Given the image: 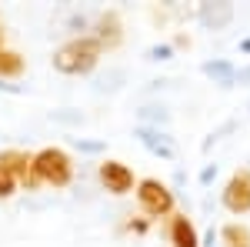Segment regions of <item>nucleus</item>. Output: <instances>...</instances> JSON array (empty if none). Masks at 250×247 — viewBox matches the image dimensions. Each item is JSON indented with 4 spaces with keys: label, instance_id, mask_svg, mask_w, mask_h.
Wrapping results in <instances>:
<instances>
[{
    "label": "nucleus",
    "instance_id": "nucleus-19",
    "mask_svg": "<svg viewBox=\"0 0 250 247\" xmlns=\"http://www.w3.org/2000/svg\"><path fill=\"white\" fill-rule=\"evenodd\" d=\"M173 57V44H154L147 50V60H170Z\"/></svg>",
    "mask_w": 250,
    "mask_h": 247
},
{
    "label": "nucleus",
    "instance_id": "nucleus-2",
    "mask_svg": "<svg viewBox=\"0 0 250 247\" xmlns=\"http://www.w3.org/2000/svg\"><path fill=\"white\" fill-rule=\"evenodd\" d=\"M30 180H34V190L40 184H47V187H70V180H74V160H70V154L60 151V147H40L34 154V160H30Z\"/></svg>",
    "mask_w": 250,
    "mask_h": 247
},
{
    "label": "nucleus",
    "instance_id": "nucleus-5",
    "mask_svg": "<svg viewBox=\"0 0 250 247\" xmlns=\"http://www.w3.org/2000/svg\"><path fill=\"white\" fill-rule=\"evenodd\" d=\"M97 177H100V187L107 190V194H114V197H124V194H130L137 187L134 171L124 160H100Z\"/></svg>",
    "mask_w": 250,
    "mask_h": 247
},
{
    "label": "nucleus",
    "instance_id": "nucleus-20",
    "mask_svg": "<svg viewBox=\"0 0 250 247\" xmlns=\"http://www.w3.org/2000/svg\"><path fill=\"white\" fill-rule=\"evenodd\" d=\"M87 23H90L87 14H70V17H67V30H70L74 37H80V30H87Z\"/></svg>",
    "mask_w": 250,
    "mask_h": 247
},
{
    "label": "nucleus",
    "instance_id": "nucleus-22",
    "mask_svg": "<svg viewBox=\"0 0 250 247\" xmlns=\"http://www.w3.org/2000/svg\"><path fill=\"white\" fill-rule=\"evenodd\" d=\"M213 177H217V164H207V167L200 171V184H210Z\"/></svg>",
    "mask_w": 250,
    "mask_h": 247
},
{
    "label": "nucleus",
    "instance_id": "nucleus-12",
    "mask_svg": "<svg viewBox=\"0 0 250 247\" xmlns=\"http://www.w3.org/2000/svg\"><path fill=\"white\" fill-rule=\"evenodd\" d=\"M217 241H220V247H250V227L240 221H230L217 230Z\"/></svg>",
    "mask_w": 250,
    "mask_h": 247
},
{
    "label": "nucleus",
    "instance_id": "nucleus-11",
    "mask_svg": "<svg viewBox=\"0 0 250 247\" xmlns=\"http://www.w3.org/2000/svg\"><path fill=\"white\" fill-rule=\"evenodd\" d=\"M200 70L210 77L213 84H220V87H233V84H237V64L227 60V57L204 60V67H200Z\"/></svg>",
    "mask_w": 250,
    "mask_h": 247
},
{
    "label": "nucleus",
    "instance_id": "nucleus-3",
    "mask_svg": "<svg viewBox=\"0 0 250 247\" xmlns=\"http://www.w3.org/2000/svg\"><path fill=\"white\" fill-rule=\"evenodd\" d=\"M134 194H137L140 210H144L147 217H170L173 214V190L167 187L164 180H157V177H140Z\"/></svg>",
    "mask_w": 250,
    "mask_h": 247
},
{
    "label": "nucleus",
    "instance_id": "nucleus-27",
    "mask_svg": "<svg viewBox=\"0 0 250 247\" xmlns=\"http://www.w3.org/2000/svg\"><path fill=\"white\" fill-rule=\"evenodd\" d=\"M247 111H250V107H247Z\"/></svg>",
    "mask_w": 250,
    "mask_h": 247
},
{
    "label": "nucleus",
    "instance_id": "nucleus-15",
    "mask_svg": "<svg viewBox=\"0 0 250 247\" xmlns=\"http://www.w3.org/2000/svg\"><path fill=\"white\" fill-rule=\"evenodd\" d=\"M127 80V74L117 67V70H107L104 77H97V84H94V94H114V90H120V84Z\"/></svg>",
    "mask_w": 250,
    "mask_h": 247
},
{
    "label": "nucleus",
    "instance_id": "nucleus-17",
    "mask_svg": "<svg viewBox=\"0 0 250 247\" xmlns=\"http://www.w3.org/2000/svg\"><path fill=\"white\" fill-rule=\"evenodd\" d=\"M20 184H17V177L7 171L3 164H0V201H7V197H14V190H17Z\"/></svg>",
    "mask_w": 250,
    "mask_h": 247
},
{
    "label": "nucleus",
    "instance_id": "nucleus-4",
    "mask_svg": "<svg viewBox=\"0 0 250 247\" xmlns=\"http://www.w3.org/2000/svg\"><path fill=\"white\" fill-rule=\"evenodd\" d=\"M220 204L230 214H250V167H237L220 190Z\"/></svg>",
    "mask_w": 250,
    "mask_h": 247
},
{
    "label": "nucleus",
    "instance_id": "nucleus-10",
    "mask_svg": "<svg viewBox=\"0 0 250 247\" xmlns=\"http://www.w3.org/2000/svg\"><path fill=\"white\" fill-rule=\"evenodd\" d=\"M167 241H170V247H200V234L187 214H170Z\"/></svg>",
    "mask_w": 250,
    "mask_h": 247
},
{
    "label": "nucleus",
    "instance_id": "nucleus-6",
    "mask_svg": "<svg viewBox=\"0 0 250 247\" xmlns=\"http://www.w3.org/2000/svg\"><path fill=\"white\" fill-rule=\"evenodd\" d=\"M90 37L104 47V50H117L120 44H124V20L117 10H104V14H97L94 20V34Z\"/></svg>",
    "mask_w": 250,
    "mask_h": 247
},
{
    "label": "nucleus",
    "instance_id": "nucleus-7",
    "mask_svg": "<svg viewBox=\"0 0 250 247\" xmlns=\"http://www.w3.org/2000/svg\"><path fill=\"white\" fill-rule=\"evenodd\" d=\"M134 137L144 144V151H150L154 157H160V160H173L177 157V147H173L170 134L167 131H157V127H140L137 124L134 127Z\"/></svg>",
    "mask_w": 250,
    "mask_h": 247
},
{
    "label": "nucleus",
    "instance_id": "nucleus-25",
    "mask_svg": "<svg viewBox=\"0 0 250 247\" xmlns=\"http://www.w3.org/2000/svg\"><path fill=\"white\" fill-rule=\"evenodd\" d=\"M240 54H250V37H247V40H240Z\"/></svg>",
    "mask_w": 250,
    "mask_h": 247
},
{
    "label": "nucleus",
    "instance_id": "nucleus-24",
    "mask_svg": "<svg viewBox=\"0 0 250 247\" xmlns=\"http://www.w3.org/2000/svg\"><path fill=\"white\" fill-rule=\"evenodd\" d=\"M237 80H240V84H250V67H244V70H237Z\"/></svg>",
    "mask_w": 250,
    "mask_h": 247
},
{
    "label": "nucleus",
    "instance_id": "nucleus-18",
    "mask_svg": "<svg viewBox=\"0 0 250 247\" xmlns=\"http://www.w3.org/2000/svg\"><path fill=\"white\" fill-rule=\"evenodd\" d=\"M74 147H77L80 154H100L107 147V140H80V137H74Z\"/></svg>",
    "mask_w": 250,
    "mask_h": 247
},
{
    "label": "nucleus",
    "instance_id": "nucleus-9",
    "mask_svg": "<svg viewBox=\"0 0 250 247\" xmlns=\"http://www.w3.org/2000/svg\"><path fill=\"white\" fill-rule=\"evenodd\" d=\"M30 160H34V154L20 151V147L0 151V164L17 177V184H27V190H34V180H30Z\"/></svg>",
    "mask_w": 250,
    "mask_h": 247
},
{
    "label": "nucleus",
    "instance_id": "nucleus-13",
    "mask_svg": "<svg viewBox=\"0 0 250 247\" xmlns=\"http://www.w3.org/2000/svg\"><path fill=\"white\" fill-rule=\"evenodd\" d=\"M23 77V54L17 50H0V80L3 84H10V80H20Z\"/></svg>",
    "mask_w": 250,
    "mask_h": 247
},
{
    "label": "nucleus",
    "instance_id": "nucleus-21",
    "mask_svg": "<svg viewBox=\"0 0 250 247\" xmlns=\"http://www.w3.org/2000/svg\"><path fill=\"white\" fill-rule=\"evenodd\" d=\"M227 131H233V120H227V124H224L220 131H213L210 137H207V140L200 144V147H204V151H210V147H213V144H217V140H220V137H224V134H227Z\"/></svg>",
    "mask_w": 250,
    "mask_h": 247
},
{
    "label": "nucleus",
    "instance_id": "nucleus-8",
    "mask_svg": "<svg viewBox=\"0 0 250 247\" xmlns=\"http://www.w3.org/2000/svg\"><path fill=\"white\" fill-rule=\"evenodd\" d=\"M230 20H233V3H227V0H207L197 7V23L204 30H224V27H230Z\"/></svg>",
    "mask_w": 250,
    "mask_h": 247
},
{
    "label": "nucleus",
    "instance_id": "nucleus-1",
    "mask_svg": "<svg viewBox=\"0 0 250 247\" xmlns=\"http://www.w3.org/2000/svg\"><path fill=\"white\" fill-rule=\"evenodd\" d=\"M100 57H104V47H100L90 34H80V37H70L67 44H60L50 60H54V70H57V74L83 77L100 64Z\"/></svg>",
    "mask_w": 250,
    "mask_h": 247
},
{
    "label": "nucleus",
    "instance_id": "nucleus-16",
    "mask_svg": "<svg viewBox=\"0 0 250 247\" xmlns=\"http://www.w3.org/2000/svg\"><path fill=\"white\" fill-rule=\"evenodd\" d=\"M50 120L54 124H63V127H77V124H83V114L74 111V107H60V111L50 114Z\"/></svg>",
    "mask_w": 250,
    "mask_h": 247
},
{
    "label": "nucleus",
    "instance_id": "nucleus-14",
    "mask_svg": "<svg viewBox=\"0 0 250 247\" xmlns=\"http://www.w3.org/2000/svg\"><path fill=\"white\" fill-rule=\"evenodd\" d=\"M167 124H170V111H167V107H160V104L140 107V127H157V131H164Z\"/></svg>",
    "mask_w": 250,
    "mask_h": 247
},
{
    "label": "nucleus",
    "instance_id": "nucleus-23",
    "mask_svg": "<svg viewBox=\"0 0 250 247\" xmlns=\"http://www.w3.org/2000/svg\"><path fill=\"white\" fill-rule=\"evenodd\" d=\"M127 230H134V234H147V221H130Z\"/></svg>",
    "mask_w": 250,
    "mask_h": 247
},
{
    "label": "nucleus",
    "instance_id": "nucleus-26",
    "mask_svg": "<svg viewBox=\"0 0 250 247\" xmlns=\"http://www.w3.org/2000/svg\"><path fill=\"white\" fill-rule=\"evenodd\" d=\"M3 37H7V30H3V17H0V50H3Z\"/></svg>",
    "mask_w": 250,
    "mask_h": 247
}]
</instances>
